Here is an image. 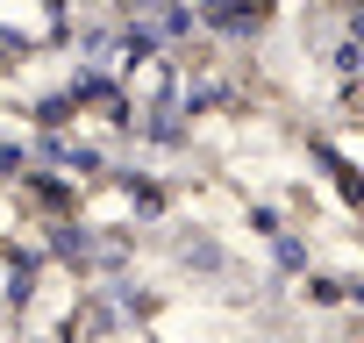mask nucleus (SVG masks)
<instances>
[{"label":"nucleus","mask_w":364,"mask_h":343,"mask_svg":"<svg viewBox=\"0 0 364 343\" xmlns=\"http://www.w3.org/2000/svg\"><path fill=\"white\" fill-rule=\"evenodd\" d=\"M279 265L300 272V265H307V243H300V236H279Z\"/></svg>","instance_id":"1"}]
</instances>
